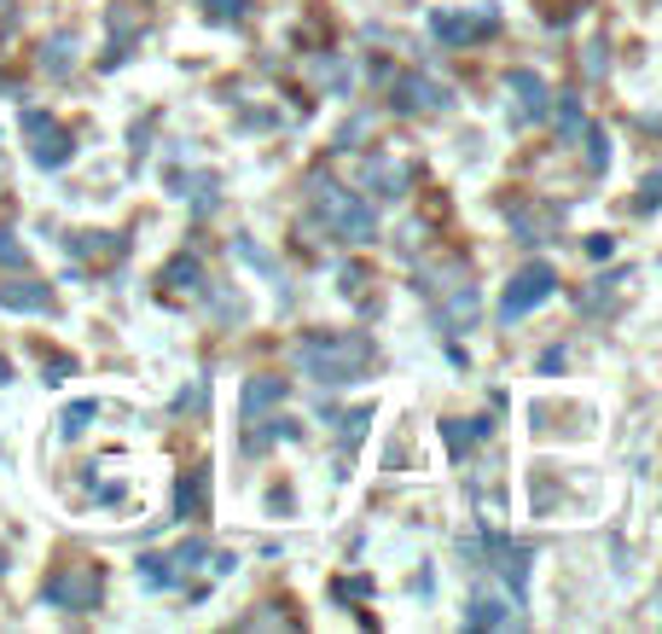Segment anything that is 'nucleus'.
<instances>
[{"instance_id":"obj_17","label":"nucleus","mask_w":662,"mask_h":634,"mask_svg":"<svg viewBox=\"0 0 662 634\" xmlns=\"http://www.w3.org/2000/svg\"><path fill=\"white\" fill-rule=\"evenodd\" d=\"M140 582L146 588H180V570L169 554H152V559H140Z\"/></svg>"},{"instance_id":"obj_5","label":"nucleus","mask_w":662,"mask_h":634,"mask_svg":"<svg viewBox=\"0 0 662 634\" xmlns=\"http://www.w3.org/2000/svg\"><path fill=\"white\" fill-rule=\"evenodd\" d=\"M552 297H558V274H552V262H529V269L506 285V297H500V320L511 326V320H523L529 309H541V303H552Z\"/></svg>"},{"instance_id":"obj_9","label":"nucleus","mask_w":662,"mask_h":634,"mask_svg":"<svg viewBox=\"0 0 662 634\" xmlns=\"http://www.w3.org/2000/svg\"><path fill=\"white\" fill-rule=\"evenodd\" d=\"M506 88H511V99H517V122H547L552 94H547L541 76H534V70H506Z\"/></svg>"},{"instance_id":"obj_24","label":"nucleus","mask_w":662,"mask_h":634,"mask_svg":"<svg viewBox=\"0 0 662 634\" xmlns=\"http://www.w3.org/2000/svg\"><path fill=\"white\" fill-rule=\"evenodd\" d=\"M203 554H210V542H180L169 559H175V570L186 577V570H198V565H203Z\"/></svg>"},{"instance_id":"obj_19","label":"nucleus","mask_w":662,"mask_h":634,"mask_svg":"<svg viewBox=\"0 0 662 634\" xmlns=\"http://www.w3.org/2000/svg\"><path fill=\"white\" fill-rule=\"evenodd\" d=\"M198 501H203V472L175 483V518H198Z\"/></svg>"},{"instance_id":"obj_6","label":"nucleus","mask_w":662,"mask_h":634,"mask_svg":"<svg viewBox=\"0 0 662 634\" xmlns=\"http://www.w3.org/2000/svg\"><path fill=\"white\" fill-rule=\"evenodd\" d=\"M494 24H500V12H494V7H477V12H430V35H437L442 47H477Z\"/></svg>"},{"instance_id":"obj_26","label":"nucleus","mask_w":662,"mask_h":634,"mask_svg":"<svg viewBox=\"0 0 662 634\" xmlns=\"http://www.w3.org/2000/svg\"><path fill=\"white\" fill-rule=\"evenodd\" d=\"M0 262H7V269H24V262H30V256H24V244L12 239V228H0Z\"/></svg>"},{"instance_id":"obj_18","label":"nucleus","mask_w":662,"mask_h":634,"mask_svg":"<svg viewBox=\"0 0 662 634\" xmlns=\"http://www.w3.org/2000/svg\"><path fill=\"white\" fill-rule=\"evenodd\" d=\"M558 140H564V146L582 140V94H564V99H558Z\"/></svg>"},{"instance_id":"obj_29","label":"nucleus","mask_w":662,"mask_h":634,"mask_svg":"<svg viewBox=\"0 0 662 634\" xmlns=\"http://www.w3.org/2000/svg\"><path fill=\"white\" fill-rule=\"evenodd\" d=\"M0 379H7V361H0Z\"/></svg>"},{"instance_id":"obj_7","label":"nucleus","mask_w":662,"mask_h":634,"mask_svg":"<svg viewBox=\"0 0 662 634\" xmlns=\"http://www.w3.org/2000/svg\"><path fill=\"white\" fill-rule=\"evenodd\" d=\"M24 134H30V157L41 163V170H65L70 152H76V140L58 129L47 111H24Z\"/></svg>"},{"instance_id":"obj_4","label":"nucleus","mask_w":662,"mask_h":634,"mask_svg":"<svg viewBox=\"0 0 662 634\" xmlns=\"http://www.w3.org/2000/svg\"><path fill=\"white\" fill-rule=\"evenodd\" d=\"M389 111L396 117H424V111H453V94L424 70H396L389 76Z\"/></svg>"},{"instance_id":"obj_8","label":"nucleus","mask_w":662,"mask_h":634,"mask_svg":"<svg viewBox=\"0 0 662 634\" xmlns=\"http://www.w3.org/2000/svg\"><path fill=\"white\" fill-rule=\"evenodd\" d=\"M483 547H488V565L506 577V588H511V600H523L529 594V547H517V542H506L500 529H488L483 524Z\"/></svg>"},{"instance_id":"obj_27","label":"nucleus","mask_w":662,"mask_h":634,"mask_svg":"<svg viewBox=\"0 0 662 634\" xmlns=\"http://www.w3.org/2000/svg\"><path fill=\"white\" fill-rule=\"evenodd\" d=\"M657 204H662V170L646 181V193H639V204H633V210H657Z\"/></svg>"},{"instance_id":"obj_22","label":"nucleus","mask_w":662,"mask_h":634,"mask_svg":"<svg viewBox=\"0 0 662 634\" xmlns=\"http://www.w3.org/2000/svg\"><path fill=\"white\" fill-rule=\"evenodd\" d=\"M93 414H99V402H76V407H65V437H81L93 425Z\"/></svg>"},{"instance_id":"obj_20","label":"nucleus","mask_w":662,"mask_h":634,"mask_svg":"<svg viewBox=\"0 0 662 634\" xmlns=\"http://www.w3.org/2000/svg\"><path fill=\"white\" fill-rule=\"evenodd\" d=\"M315 76H326L338 94H349V88H355V70H349V58H315Z\"/></svg>"},{"instance_id":"obj_13","label":"nucleus","mask_w":662,"mask_h":634,"mask_svg":"<svg viewBox=\"0 0 662 634\" xmlns=\"http://www.w3.org/2000/svg\"><path fill=\"white\" fill-rule=\"evenodd\" d=\"M465 623L471 628H511L517 623V611H506V600H494V594H477L465 611Z\"/></svg>"},{"instance_id":"obj_3","label":"nucleus","mask_w":662,"mask_h":634,"mask_svg":"<svg viewBox=\"0 0 662 634\" xmlns=\"http://www.w3.org/2000/svg\"><path fill=\"white\" fill-rule=\"evenodd\" d=\"M41 600L58 605V611H93L106 600V577L99 565H58L47 582H41Z\"/></svg>"},{"instance_id":"obj_1","label":"nucleus","mask_w":662,"mask_h":634,"mask_svg":"<svg viewBox=\"0 0 662 634\" xmlns=\"http://www.w3.org/2000/svg\"><path fill=\"white\" fill-rule=\"evenodd\" d=\"M291 361H297V373L315 379V384H349V379L372 373L378 343L366 332H302L291 343Z\"/></svg>"},{"instance_id":"obj_25","label":"nucleus","mask_w":662,"mask_h":634,"mask_svg":"<svg viewBox=\"0 0 662 634\" xmlns=\"http://www.w3.org/2000/svg\"><path fill=\"white\" fill-rule=\"evenodd\" d=\"M471 437H477L471 425H460V419H442V442L453 448V455H465V448H471Z\"/></svg>"},{"instance_id":"obj_12","label":"nucleus","mask_w":662,"mask_h":634,"mask_svg":"<svg viewBox=\"0 0 662 634\" xmlns=\"http://www.w3.org/2000/svg\"><path fill=\"white\" fill-rule=\"evenodd\" d=\"M0 309H18V315H47L53 309V292L41 280H7L0 285Z\"/></svg>"},{"instance_id":"obj_15","label":"nucleus","mask_w":662,"mask_h":634,"mask_svg":"<svg viewBox=\"0 0 662 634\" xmlns=\"http://www.w3.org/2000/svg\"><path fill=\"white\" fill-rule=\"evenodd\" d=\"M274 402H285V379H251V384H244V414H267V407H274Z\"/></svg>"},{"instance_id":"obj_28","label":"nucleus","mask_w":662,"mask_h":634,"mask_svg":"<svg viewBox=\"0 0 662 634\" xmlns=\"http://www.w3.org/2000/svg\"><path fill=\"white\" fill-rule=\"evenodd\" d=\"M610 251H616V244H610V239H605V233H598V239H587V256H593V262H605V256H610Z\"/></svg>"},{"instance_id":"obj_11","label":"nucleus","mask_w":662,"mask_h":634,"mask_svg":"<svg viewBox=\"0 0 662 634\" xmlns=\"http://www.w3.org/2000/svg\"><path fill=\"white\" fill-rule=\"evenodd\" d=\"M361 187H372L378 198H401V193H407V170H401L389 152H372L366 170H361Z\"/></svg>"},{"instance_id":"obj_2","label":"nucleus","mask_w":662,"mask_h":634,"mask_svg":"<svg viewBox=\"0 0 662 634\" xmlns=\"http://www.w3.org/2000/svg\"><path fill=\"white\" fill-rule=\"evenodd\" d=\"M308 204H315V216H326V228L338 233L343 244H372V239H378V216H372V204L355 198L349 187H338V181L315 175V181H308Z\"/></svg>"},{"instance_id":"obj_30","label":"nucleus","mask_w":662,"mask_h":634,"mask_svg":"<svg viewBox=\"0 0 662 634\" xmlns=\"http://www.w3.org/2000/svg\"><path fill=\"white\" fill-rule=\"evenodd\" d=\"M0 570H7V554H0Z\"/></svg>"},{"instance_id":"obj_21","label":"nucleus","mask_w":662,"mask_h":634,"mask_svg":"<svg viewBox=\"0 0 662 634\" xmlns=\"http://www.w3.org/2000/svg\"><path fill=\"white\" fill-rule=\"evenodd\" d=\"M587 170H593V175L610 170V134H605V129H587Z\"/></svg>"},{"instance_id":"obj_10","label":"nucleus","mask_w":662,"mask_h":634,"mask_svg":"<svg viewBox=\"0 0 662 634\" xmlns=\"http://www.w3.org/2000/svg\"><path fill=\"white\" fill-rule=\"evenodd\" d=\"M511 228H517V239L523 244H547L552 233H558V221H564V210L558 204H541V210H529V204H511Z\"/></svg>"},{"instance_id":"obj_16","label":"nucleus","mask_w":662,"mask_h":634,"mask_svg":"<svg viewBox=\"0 0 662 634\" xmlns=\"http://www.w3.org/2000/svg\"><path fill=\"white\" fill-rule=\"evenodd\" d=\"M70 65H76V35H53L47 53H41V70H47V76H70Z\"/></svg>"},{"instance_id":"obj_14","label":"nucleus","mask_w":662,"mask_h":634,"mask_svg":"<svg viewBox=\"0 0 662 634\" xmlns=\"http://www.w3.org/2000/svg\"><path fill=\"white\" fill-rule=\"evenodd\" d=\"M163 285H169V292H198V285H203V262L192 251H180L169 269H163Z\"/></svg>"},{"instance_id":"obj_23","label":"nucleus","mask_w":662,"mask_h":634,"mask_svg":"<svg viewBox=\"0 0 662 634\" xmlns=\"http://www.w3.org/2000/svg\"><path fill=\"white\" fill-rule=\"evenodd\" d=\"M203 18H210V24H239L244 0H203Z\"/></svg>"}]
</instances>
